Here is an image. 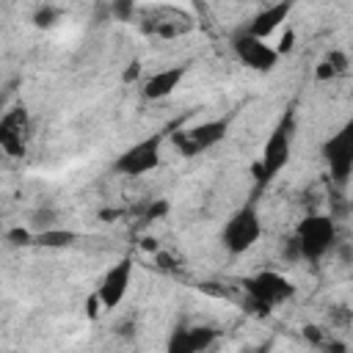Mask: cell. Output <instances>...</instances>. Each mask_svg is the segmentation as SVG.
<instances>
[{"label":"cell","mask_w":353,"mask_h":353,"mask_svg":"<svg viewBox=\"0 0 353 353\" xmlns=\"http://www.w3.org/2000/svg\"><path fill=\"white\" fill-rule=\"evenodd\" d=\"M292 141H295V110H284L281 119L276 121V127L270 130L259 160L254 163V179L259 188L270 185L290 163L292 157Z\"/></svg>","instance_id":"1"},{"label":"cell","mask_w":353,"mask_h":353,"mask_svg":"<svg viewBox=\"0 0 353 353\" xmlns=\"http://www.w3.org/2000/svg\"><path fill=\"white\" fill-rule=\"evenodd\" d=\"M243 292L248 298V309L254 314L265 317L276 306L295 298V284L276 270H259V273L243 279Z\"/></svg>","instance_id":"2"},{"label":"cell","mask_w":353,"mask_h":353,"mask_svg":"<svg viewBox=\"0 0 353 353\" xmlns=\"http://www.w3.org/2000/svg\"><path fill=\"white\" fill-rule=\"evenodd\" d=\"M295 245L303 262L317 265L325 254L336 248V223L325 212H309L295 226Z\"/></svg>","instance_id":"3"},{"label":"cell","mask_w":353,"mask_h":353,"mask_svg":"<svg viewBox=\"0 0 353 353\" xmlns=\"http://www.w3.org/2000/svg\"><path fill=\"white\" fill-rule=\"evenodd\" d=\"M262 237V218H259V210H256V199H248L243 207H237L223 229H221V245L232 254V256H240V254H248Z\"/></svg>","instance_id":"4"},{"label":"cell","mask_w":353,"mask_h":353,"mask_svg":"<svg viewBox=\"0 0 353 353\" xmlns=\"http://www.w3.org/2000/svg\"><path fill=\"white\" fill-rule=\"evenodd\" d=\"M165 135L163 132H152L141 141H135L132 146H127L116 160H113V174L119 176H143L149 171H154L160 165V149H163Z\"/></svg>","instance_id":"5"},{"label":"cell","mask_w":353,"mask_h":353,"mask_svg":"<svg viewBox=\"0 0 353 353\" xmlns=\"http://www.w3.org/2000/svg\"><path fill=\"white\" fill-rule=\"evenodd\" d=\"M320 154H323V163L336 185H345L353 176V116L334 135H328L323 141Z\"/></svg>","instance_id":"6"},{"label":"cell","mask_w":353,"mask_h":353,"mask_svg":"<svg viewBox=\"0 0 353 353\" xmlns=\"http://www.w3.org/2000/svg\"><path fill=\"white\" fill-rule=\"evenodd\" d=\"M229 132V119H210L201 124H193L188 130H179L174 135V146L179 149L182 157H199L204 152H210L212 146H218Z\"/></svg>","instance_id":"7"},{"label":"cell","mask_w":353,"mask_h":353,"mask_svg":"<svg viewBox=\"0 0 353 353\" xmlns=\"http://www.w3.org/2000/svg\"><path fill=\"white\" fill-rule=\"evenodd\" d=\"M232 52L234 58L254 69V72H262V74H270L276 66H279V50L273 44H268V39H259V36H251V33H240L232 39Z\"/></svg>","instance_id":"8"},{"label":"cell","mask_w":353,"mask_h":353,"mask_svg":"<svg viewBox=\"0 0 353 353\" xmlns=\"http://www.w3.org/2000/svg\"><path fill=\"white\" fill-rule=\"evenodd\" d=\"M28 138H30V119L25 105H17L3 113L0 119V146L8 157H25L28 152Z\"/></svg>","instance_id":"9"},{"label":"cell","mask_w":353,"mask_h":353,"mask_svg":"<svg viewBox=\"0 0 353 353\" xmlns=\"http://www.w3.org/2000/svg\"><path fill=\"white\" fill-rule=\"evenodd\" d=\"M130 281H132V256H121L116 265H110L97 287V298H99V306L102 309H116L124 298H127V290H130Z\"/></svg>","instance_id":"10"},{"label":"cell","mask_w":353,"mask_h":353,"mask_svg":"<svg viewBox=\"0 0 353 353\" xmlns=\"http://www.w3.org/2000/svg\"><path fill=\"white\" fill-rule=\"evenodd\" d=\"M141 19H143V30H149L154 36H163V39H176V36H185V33L193 30V19L185 11L171 8V6L146 8Z\"/></svg>","instance_id":"11"},{"label":"cell","mask_w":353,"mask_h":353,"mask_svg":"<svg viewBox=\"0 0 353 353\" xmlns=\"http://www.w3.org/2000/svg\"><path fill=\"white\" fill-rule=\"evenodd\" d=\"M295 3H298V0H276V3L265 6L262 11H256V14L251 17V22H248L245 33L259 36V39H268L270 33H276V30L290 19V14H292Z\"/></svg>","instance_id":"12"},{"label":"cell","mask_w":353,"mask_h":353,"mask_svg":"<svg viewBox=\"0 0 353 353\" xmlns=\"http://www.w3.org/2000/svg\"><path fill=\"white\" fill-rule=\"evenodd\" d=\"M218 339V331L212 325H190V328H174L168 336V350L171 353H199L212 347Z\"/></svg>","instance_id":"13"},{"label":"cell","mask_w":353,"mask_h":353,"mask_svg":"<svg viewBox=\"0 0 353 353\" xmlns=\"http://www.w3.org/2000/svg\"><path fill=\"white\" fill-rule=\"evenodd\" d=\"M188 74V63H174L165 69L152 72L143 83H141V94L143 99H165L176 91V85L182 83V77Z\"/></svg>","instance_id":"14"},{"label":"cell","mask_w":353,"mask_h":353,"mask_svg":"<svg viewBox=\"0 0 353 353\" xmlns=\"http://www.w3.org/2000/svg\"><path fill=\"white\" fill-rule=\"evenodd\" d=\"M77 240H80V234L72 229H63V226H52L47 232L33 234V245H41V248H72Z\"/></svg>","instance_id":"15"},{"label":"cell","mask_w":353,"mask_h":353,"mask_svg":"<svg viewBox=\"0 0 353 353\" xmlns=\"http://www.w3.org/2000/svg\"><path fill=\"white\" fill-rule=\"evenodd\" d=\"M28 226L33 229V234H36V232H47V229L58 226V212H55L52 207H36V210H30V215H28Z\"/></svg>","instance_id":"16"},{"label":"cell","mask_w":353,"mask_h":353,"mask_svg":"<svg viewBox=\"0 0 353 353\" xmlns=\"http://www.w3.org/2000/svg\"><path fill=\"white\" fill-rule=\"evenodd\" d=\"M58 19H61V11H58L55 6H41V8L33 14V25H36V28H44V30L52 28Z\"/></svg>","instance_id":"17"},{"label":"cell","mask_w":353,"mask_h":353,"mask_svg":"<svg viewBox=\"0 0 353 353\" xmlns=\"http://www.w3.org/2000/svg\"><path fill=\"white\" fill-rule=\"evenodd\" d=\"M323 61H325V63H328V66L336 72V77H339V74H345V72H347V66H350L347 52H345V50H336V47H334V50H328Z\"/></svg>","instance_id":"18"},{"label":"cell","mask_w":353,"mask_h":353,"mask_svg":"<svg viewBox=\"0 0 353 353\" xmlns=\"http://www.w3.org/2000/svg\"><path fill=\"white\" fill-rule=\"evenodd\" d=\"M110 14L119 22H132L135 19V0H113L110 3Z\"/></svg>","instance_id":"19"},{"label":"cell","mask_w":353,"mask_h":353,"mask_svg":"<svg viewBox=\"0 0 353 353\" xmlns=\"http://www.w3.org/2000/svg\"><path fill=\"white\" fill-rule=\"evenodd\" d=\"M6 240L11 245H33V229L30 226H14L6 232Z\"/></svg>","instance_id":"20"},{"label":"cell","mask_w":353,"mask_h":353,"mask_svg":"<svg viewBox=\"0 0 353 353\" xmlns=\"http://www.w3.org/2000/svg\"><path fill=\"white\" fill-rule=\"evenodd\" d=\"M165 212H168V201H165V199H157V201H152V204L146 207L143 218H146V221H157V218H163Z\"/></svg>","instance_id":"21"},{"label":"cell","mask_w":353,"mask_h":353,"mask_svg":"<svg viewBox=\"0 0 353 353\" xmlns=\"http://www.w3.org/2000/svg\"><path fill=\"white\" fill-rule=\"evenodd\" d=\"M328 317H331V323H334V325H347V323L353 320V314H350V309H347V306H334Z\"/></svg>","instance_id":"22"},{"label":"cell","mask_w":353,"mask_h":353,"mask_svg":"<svg viewBox=\"0 0 353 353\" xmlns=\"http://www.w3.org/2000/svg\"><path fill=\"white\" fill-rule=\"evenodd\" d=\"M303 339L312 342V345H325V342H328L325 334H323L317 325H303Z\"/></svg>","instance_id":"23"},{"label":"cell","mask_w":353,"mask_h":353,"mask_svg":"<svg viewBox=\"0 0 353 353\" xmlns=\"http://www.w3.org/2000/svg\"><path fill=\"white\" fill-rule=\"evenodd\" d=\"M292 47H295V30H287V33L279 39V47H276V50H279V55H284V52H290Z\"/></svg>","instance_id":"24"},{"label":"cell","mask_w":353,"mask_h":353,"mask_svg":"<svg viewBox=\"0 0 353 353\" xmlns=\"http://www.w3.org/2000/svg\"><path fill=\"white\" fill-rule=\"evenodd\" d=\"M138 74H141V63L138 61H132V63H127V69H124V83H132V80H138Z\"/></svg>","instance_id":"25"}]
</instances>
